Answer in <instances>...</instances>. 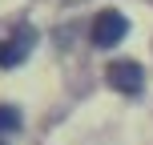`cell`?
<instances>
[{
    "label": "cell",
    "mask_w": 153,
    "mask_h": 145,
    "mask_svg": "<svg viewBox=\"0 0 153 145\" xmlns=\"http://www.w3.org/2000/svg\"><path fill=\"white\" fill-rule=\"evenodd\" d=\"M32 45H36V32L32 28H16L12 36L0 45V69H16V65L32 53Z\"/></svg>",
    "instance_id": "cell-3"
},
{
    "label": "cell",
    "mask_w": 153,
    "mask_h": 145,
    "mask_svg": "<svg viewBox=\"0 0 153 145\" xmlns=\"http://www.w3.org/2000/svg\"><path fill=\"white\" fill-rule=\"evenodd\" d=\"M8 129H20V109L0 105V133H8Z\"/></svg>",
    "instance_id": "cell-4"
},
{
    "label": "cell",
    "mask_w": 153,
    "mask_h": 145,
    "mask_svg": "<svg viewBox=\"0 0 153 145\" xmlns=\"http://www.w3.org/2000/svg\"><path fill=\"white\" fill-rule=\"evenodd\" d=\"M109 85H113L117 93H129V97H137L141 85H145V73H141L137 61H113L109 65Z\"/></svg>",
    "instance_id": "cell-2"
},
{
    "label": "cell",
    "mask_w": 153,
    "mask_h": 145,
    "mask_svg": "<svg viewBox=\"0 0 153 145\" xmlns=\"http://www.w3.org/2000/svg\"><path fill=\"white\" fill-rule=\"evenodd\" d=\"M69 4H76V0H69Z\"/></svg>",
    "instance_id": "cell-5"
},
{
    "label": "cell",
    "mask_w": 153,
    "mask_h": 145,
    "mask_svg": "<svg viewBox=\"0 0 153 145\" xmlns=\"http://www.w3.org/2000/svg\"><path fill=\"white\" fill-rule=\"evenodd\" d=\"M125 32H129V16L117 12V8H105V12L93 16L89 36H93V45H97V48H113V45H121V40H125Z\"/></svg>",
    "instance_id": "cell-1"
}]
</instances>
